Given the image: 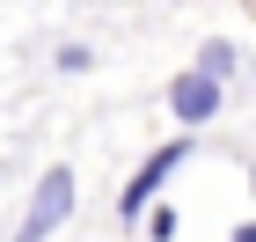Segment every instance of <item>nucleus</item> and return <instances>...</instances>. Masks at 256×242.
Masks as SVG:
<instances>
[{
	"label": "nucleus",
	"mask_w": 256,
	"mask_h": 242,
	"mask_svg": "<svg viewBox=\"0 0 256 242\" xmlns=\"http://www.w3.org/2000/svg\"><path fill=\"white\" fill-rule=\"evenodd\" d=\"M74 213V169L66 161H52L37 176V191H30V213H22V227H15V242H52V227Z\"/></svg>",
	"instance_id": "obj_1"
},
{
	"label": "nucleus",
	"mask_w": 256,
	"mask_h": 242,
	"mask_svg": "<svg viewBox=\"0 0 256 242\" xmlns=\"http://www.w3.org/2000/svg\"><path fill=\"white\" fill-rule=\"evenodd\" d=\"M183 154H190V140H161L154 154L124 176V191H118V213H124V220H146V205H154V198H161V183L183 169Z\"/></svg>",
	"instance_id": "obj_2"
},
{
	"label": "nucleus",
	"mask_w": 256,
	"mask_h": 242,
	"mask_svg": "<svg viewBox=\"0 0 256 242\" xmlns=\"http://www.w3.org/2000/svg\"><path fill=\"white\" fill-rule=\"evenodd\" d=\"M220 103H227V81H205L198 66L168 81V110H176V125H212Z\"/></svg>",
	"instance_id": "obj_3"
},
{
	"label": "nucleus",
	"mask_w": 256,
	"mask_h": 242,
	"mask_svg": "<svg viewBox=\"0 0 256 242\" xmlns=\"http://www.w3.org/2000/svg\"><path fill=\"white\" fill-rule=\"evenodd\" d=\"M234 66H242V52H234V44H227V37H212V44H205V52H198V74H205V81H220V74H234Z\"/></svg>",
	"instance_id": "obj_4"
},
{
	"label": "nucleus",
	"mask_w": 256,
	"mask_h": 242,
	"mask_svg": "<svg viewBox=\"0 0 256 242\" xmlns=\"http://www.w3.org/2000/svg\"><path fill=\"white\" fill-rule=\"evenodd\" d=\"M146 242H176V198H154V205H146Z\"/></svg>",
	"instance_id": "obj_5"
},
{
	"label": "nucleus",
	"mask_w": 256,
	"mask_h": 242,
	"mask_svg": "<svg viewBox=\"0 0 256 242\" xmlns=\"http://www.w3.org/2000/svg\"><path fill=\"white\" fill-rule=\"evenodd\" d=\"M88 66H96L88 44H59V74H88Z\"/></svg>",
	"instance_id": "obj_6"
},
{
	"label": "nucleus",
	"mask_w": 256,
	"mask_h": 242,
	"mask_svg": "<svg viewBox=\"0 0 256 242\" xmlns=\"http://www.w3.org/2000/svg\"><path fill=\"white\" fill-rule=\"evenodd\" d=\"M234 242H256V220H242V227H234Z\"/></svg>",
	"instance_id": "obj_7"
},
{
	"label": "nucleus",
	"mask_w": 256,
	"mask_h": 242,
	"mask_svg": "<svg viewBox=\"0 0 256 242\" xmlns=\"http://www.w3.org/2000/svg\"><path fill=\"white\" fill-rule=\"evenodd\" d=\"M249 191H256V169H249Z\"/></svg>",
	"instance_id": "obj_8"
}]
</instances>
